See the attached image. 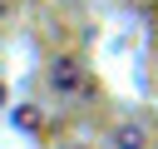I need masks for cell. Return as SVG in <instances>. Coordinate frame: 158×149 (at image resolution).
Segmentation results:
<instances>
[{
    "label": "cell",
    "instance_id": "1",
    "mask_svg": "<svg viewBox=\"0 0 158 149\" xmlns=\"http://www.w3.org/2000/svg\"><path fill=\"white\" fill-rule=\"evenodd\" d=\"M118 149H138V129H118Z\"/></svg>",
    "mask_w": 158,
    "mask_h": 149
}]
</instances>
